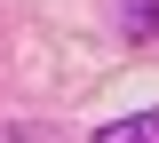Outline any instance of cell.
<instances>
[{
  "mask_svg": "<svg viewBox=\"0 0 159 143\" xmlns=\"http://www.w3.org/2000/svg\"><path fill=\"white\" fill-rule=\"evenodd\" d=\"M96 143H159V111H127V119H103Z\"/></svg>",
  "mask_w": 159,
  "mask_h": 143,
  "instance_id": "cell-2",
  "label": "cell"
},
{
  "mask_svg": "<svg viewBox=\"0 0 159 143\" xmlns=\"http://www.w3.org/2000/svg\"><path fill=\"white\" fill-rule=\"evenodd\" d=\"M119 40H159V0H111Z\"/></svg>",
  "mask_w": 159,
  "mask_h": 143,
  "instance_id": "cell-1",
  "label": "cell"
}]
</instances>
